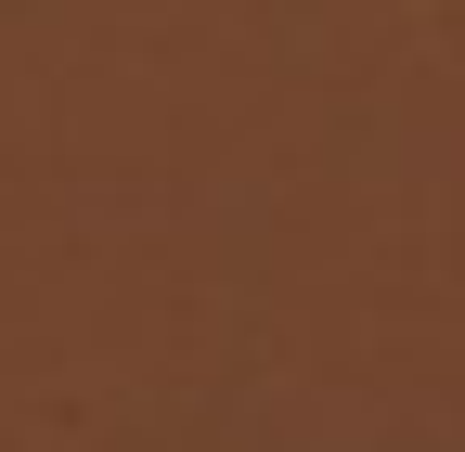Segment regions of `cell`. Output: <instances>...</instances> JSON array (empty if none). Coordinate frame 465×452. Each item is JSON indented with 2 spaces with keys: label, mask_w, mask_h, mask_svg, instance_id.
Returning <instances> with one entry per match:
<instances>
[]
</instances>
